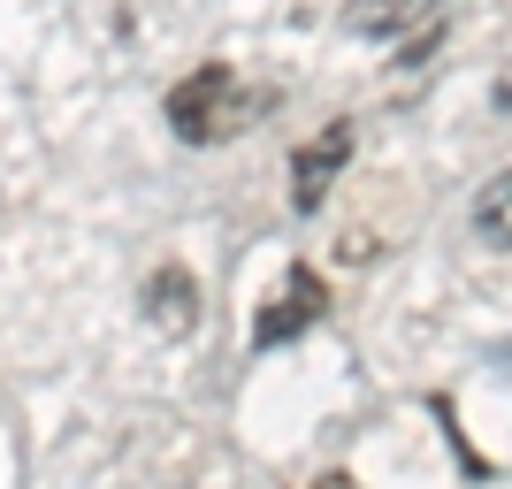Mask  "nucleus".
<instances>
[{"mask_svg": "<svg viewBox=\"0 0 512 489\" xmlns=\"http://www.w3.org/2000/svg\"><path fill=\"white\" fill-rule=\"evenodd\" d=\"M321 314H329V283H321L306 260H291L283 283L260 298V314H253V352H283V344H299Z\"/></svg>", "mask_w": 512, "mask_h": 489, "instance_id": "obj_2", "label": "nucleus"}, {"mask_svg": "<svg viewBox=\"0 0 512 489\" xmlns=\"http://www.w3.org/2000/svg\"><path fill=\"white\" fill-rule=\"evenodd\" d=\"M474 237L490 253H512V169H497L482 192H474Z\"/></svg>", "mask_w": 512, "mask_h": 489, "instance_id": "obj_6", "label": "nucleus"}, {"mask_svg": "<svg viewBox=\"0 0 512 489\" xmlns=\"http://www.w3.org/2000/svg\"><path fill=\"white\" fill-rule=\"evenodd\" d=\"M161 115H169V130L184 138V146H230L237 130H245V115H253V92L237 85L230 62H199L192 77L169 85Z\"/></svg>", "mask_w": 512, "mask_h": 489, "instance_id": "obj_1", "label": "nucleus"}, {"mask_svg": "<svg viewBox=\"0 0 512 489\" xmlns=\"http://www.w3.org/2000/svg\"><path fill=\"white\" fill-rule=\"evenodd\" d=\"M314 489H360V482H352V474H321Z\"/></svg>", "mask_w": 512, "mask_h": 489, "instance_id": "obj_8", "label": "nucleus"}, {"mask_svg": "<svg viewBox=\"0 0 512 489\" xmlns=\"http://www.w3.org/2000/svg\"><path fill=\"white\" fill-rule=\"evenodd\" d=\"M352 146H360V123H344V115H337V123H321L314 138L291 153V207H299V214H321V199H329V184L344 176Z\"/></svg>", "mask_w": 512, "mask_h": 489, "instance_id": "obj_3", "label": "nucleus"}, {"mask_svg": "<svg viewBox=\"0 0 512 489\" xmlns=\"http://www.w3.org/2000/svg\"><path fill=\"white\" fill-rule=\"evenodd\" d=\"M444 0H352L344 8V31L352 39H398V31H413L421 16H436Z\"/></svg>", "mask_w": 512, "mask_h": 489, "instance_id": "obj_5", "label": "nucleus"}, {"mask_svg": "<svg viewBox=\"0 0 512 489\" xmlns=\"http://www.w3.org/2000/svg\"><path fill=\"white\" fill-rule=\"evenodd\" d=\"M138 306H146V329H161V337H192L199 329V276L184 268V260H161L146 276V291H138Z\"/></svg>", "mask_w": 512, "mask_h": 489, "instance_id": "obj_4", "label": "nucleus"}, {"mask_svg": "<svg viewBox=\"0 0 512 489\" xmlns=\"http://www.w3.org/2000/svg\"><path fill=\"white\" fill-rule=\"evenodd\" d=\"M490 100H497V107H505V115H512V54H505V69H497V85H490Z\"/></svg>", "mask_w": 512, "mask_h": 489, "instance_id": "obj_7", "label": "nucleus"}]
</instances>
